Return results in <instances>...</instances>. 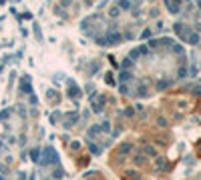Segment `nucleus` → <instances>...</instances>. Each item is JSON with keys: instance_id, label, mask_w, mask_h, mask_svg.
<instances>
[{"instance_id": "nucleus-1", "label": "nucleus", "mask_w": 201, "mask_h": 180, "mask_svg": "<svg viewBox=\"0 0 201 180\" xmlns=\"http://www.w3.org/2000/svg\"><path fill=\"white\" fill-rule=\"evenodd\" d=\"M119 6H121L123 10H127L129 6H131V2H129V0H119Z\"/></svg>"}, {"instance_id": "nucleus-2", "label": "nucleus", "mask_w": 201, "mask_h": 180, "mask_svg": "<svg viewBox=\"0 0 201 180\" xmlns=\"http://www.w3.org/2000/svg\"><path fill=\"white\" fill-rule=\"evenodd\" d=\"M107 82H109V84H115V80H113V76H111V74H107Z\"/></svg>"}]
</instances>
